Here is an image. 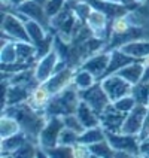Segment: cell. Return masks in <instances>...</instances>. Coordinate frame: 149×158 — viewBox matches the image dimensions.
<instances>
[{"label":"cell","instance_id":"1","mask_svg":"<svg viewBox=\"0 0 149 158\" xmlns=\"http://www.w3.org/2000/svg\"><path fill=\"white\" fill-rule=\"evenodd\" d=\"M2 112L15 116L21 125V130L27 134V137L31 142L37 143L39 134L42 131L43 125L46 124V119H48L43 112L33 109L27 102L18 103V105H10L5 109H2Z\"/></svg>","mask_w":149,"mask_h":158},{"label":"cell","instance_id":"2","mask_svg":"<svg viewBox=\"0 0 149 158\" xmlns=\"http://www.w3.org/2000/svg\"><path fill=\"white\" fill-rule=\"evenodd\" d=\"M79 103H81L79 89L75 87V84H70L61 93L52 97V100L45 109V115L46 118H49V116H63L66 114H75Z\"/></svg>","mask_w":149,"mask_h":158},{"label":"cell","instance_id":"3","mask_svg":"<svg viewBox=\"0 0 149 158\" xmlns=\"http://www.w3.org/2000/svg\"><path fill=\"white\" fill-rule=\"evenodd\" d=\"M2 37H5L8 40H14V42H31L28 31H27L26 23L18 17L14 10L12 12H3Z\"/></svg>","mask_w":149,"mask_h":158},{"label":"cell","instance_id":"4","mask_svg":"<svg viewBox=\"0 0 149 158\" xmlns=\"http://www.w3.org/2000/svg\"><path fill=\"white\" fill-rule=\"evenodd\" d=\"M106 139L115 149L116 155H140V137L139 134L106 131Z\"/></svg>","mask_w":149,"mask_h":158},{"label":"cell","instance_id":"5","mask_svg":"<svg viewBox=\"0 0 149 158\" xmlns=\"http://www.w3.org/2000/svg\"><path fill=\"white\" fill-rule=\"evenodd\" d=\"M61 60H63L61 55L57 51L55 46H54L48 54H45L43 57H40V58L36 61L35 67H33L35 78H36V81H37V84H42L46 79L51 78L54 73L57 72V67H58V64H60Z\"/></svg>","mask_w":149,"mask_h":158},{"label":"cell","instance_id":"6","mask_svg":"<svg viewBox=\"0 0 149 158\" xmlns=\"http://www.w3.org/2000/svg\"><path fill=\"white\" fill-rule=\"evenodd\" d=\"M100 82H101V85L105 88L110 103H114V102H116V100H119V98H122L125 96H130L133 93V87H134L127 79L119 76L118 73L109 75V76L101 79Z\"/></svg>","mask_w":149,"mask_h":158},{"label":"cell","instance_id":"7","mask_svg":"<svg viewBox=\"0 0 149 158\" xmlns=\"http://www.w3.org/2000/svg\"><path fill=\"white\" fill-rule=\"evenodd\" d=\"M63 128H64V123H63L61 116H49L46 119V124L43 125L40 134H39L37 145L43 151L57 146Z\"/></svg>","mask_w":149,"mask_h":158},{"label":"cell","instance_id":"8","mask_svg":"<svg viewBox=\"0 0 149 158\" xmlns=\"http://www.w3.org/2000/svg\"><path fill=\"white\" fill-rule=\"evenodd\" d=\"M79 97H81L82 102H85L88 106H91L98 115L110 103V100H109V97L106 94L105 88H103L100 81H97L94 85H91L87 89H79Z\"/></svg>","mask_w":149,"mask_h":158},{"label":"cell","instance_id":"9","mask_svg":"<svg viewBox=\"0 0 149 158\" xmlns=\"http://www.w3.org/2000/svg\"><path fill=\"white\" fill-rule=\"evenodd\" d=\"M110 18L106 15L105 12L94 9L89 12L88 18L85 19V26L89 28V31L93 33L94 37L97 39H103V40H109L110 36Z\"/></svg>","mask_w":149,"mask_h":158},{"label":"cell","instance_id":"10","mask_svg":"<svg viewBox=\"0 0 149 158\" xmlns=\"http://www.w3.org/2000/svg\"><path fill=\"white\" fill-rule=\"evenodd\" d=\"M14 10H17V12H19V14L26 15L28 19L37 21V23L42 24L48 31H52V27H51V18L48 17L46 9H45L43 5L37 3V2H35V0H26V2H23L21 5H18Z\"/></svg>","mask_w":149,"mask_h":158},{"label":"cell","instance_id":"11","mask_svg":"<svg viewBox=\"0 0 149 158\" xmlns=\"http://www.w3.org/2000/svg\"><path fill=\"white\" fill-rule=\"evenodd\" d=\"M109 61H110V51L101 49V51H98V52L93 54L91 57H88L87 60L82 63L79 67H82V69H85V70L91 72V73L97 78V81H101L106 75Z\"/></svg>","mask_w":149,"mask_h":158},{"label":"cell","instance_id":"12","mask_svg":"<svg viewBox=\"0 0 149 158\" xmlns=\"http://www.w3.org/2000/svg\"><path fill=\"white\" fill-rule=\"evenodd\" d=\"M148 109H149L148 105L137 103L125 116V121L122 124L121 133H125V134H140Z\"/></svg>","mask_w":149,"mask_h":158},{"label":"cell","instance_id":"13","mask_svg":"<svg viewBox=\"0 0 149 158\" xmlns=\"http://www.w3.org/2000/svg\"><path fill=\"white\" fill-rule=\"evenodd\" d=\"M127 114L118 110L114 106V103H109L107 107L100 114V124L106 131L110 133H121L122 124L125 121Z\"/></svg>","mask_w":149,"mask_h":158},{"label":"cell","instance_id":"14","mask_svg":"<svg viewBox=\"0 0 149 158\" xmlns=\"http://www.w3.org/2000/svg\"><path fill=\"white\" fill-rule=\"evenodd\" d=\"M75 67H70V66H67L66 69H63L60 72H55L52 76L49 79H46L45 84L48 89L51 91V94L55 96V94H58V93H61L64 88H67L70 84H73V76H75Z\"/></svg>","mask_w":149,"mask_h":158},{"label":"cell","instance_id":"15","mask_svg":"<svg viewBox=\"0 0 149 158\" xmlns=\"http://www.w3.org/2000/svg\"><path fill=\"white\" fill-rule=\"evenodd\" d=\"M52 94L51 91L48 89V87L45 84H37L31 91H30V96L27 98V103L31 106L33 109L39 110V112H43L46 106L49 105V102L52 100Z\"/></svg>","mask_w":149,"mask_h":158},{"label":"cell","instance_id":"16","mask_svg":"<svg viewBox=\"0 0 149 158\" xmlns=\"http://www.w3.org/2000/svg\"><path fill=\"white\" fill-rule=\"evenodd\" d=\"M128 17L134 26L140 27L145 31V37L149 39V0L140 3L137 8L128 12Z\"/></svg>","mask_w":149,"mask_h":158},{"label":"cell","instance_id":"17","mask_svg":"<svg viewBox=\"0 0 149 158\" xmlns=\"http://www.w3.org/2000/svg\"><path fill=\"white\" fill-rule=\"evenodd\" d=\"M119 49L134 57V58H137V60H143L146 55H149V39L148 37L134 39V40H130L127 44L121 45Z\"/></svg>","mask_w":149,"mask_h":158},{"label":"cell","instance_id":"18","mask_svg":"<svg viewBox=\"0 0 149 158\" xmlns=\"http://www.w3.org/2000/svg\"><path fill=\"white\" fill-rule=\"evenodd\" d=\"M137 58H134L131 55H128V54H125L124 51H121L119 48H115L110 51V61H109V66H107V70H106V76H109V75H114L116 72L119 70V69H122L124 66H127V64H130V63L136 61Z\"/></svg>","mask_w":149,"mask_h":158},{"label":"cell","instance_id":"19","mask_svg":"<svg viewBox=\"0 0 149 158\" xmlns=\"http://www.w3.org/2000/svg\"><path fill=\"white\" fill-rule=\"evenodd\" d=\"M28 140L30 139L27 137V134L24 131H19L18 134H14V136L6 137V139H2L0 140V154H2V157H10L14 151H17L19 146H23Z\"/></svg>","mask_w":149,"mask_h":158},{"label":"cell","instance_id":"20","mask_svg":"<svg viewBox=\"0 0 149 158\" xmlns=\"http://www.w3.org/2000/svg\"><path fill=\"white\" fill-rule=\"evenodd\" d=\"M143 72H145L143 61H142V60H136V61L124 66L122 69H119L116 73H118L119 76H122L124 79H127L130 84L136 85V84H139L142 81V78H143Z\"/></svg>","mask_w":149,"mask_h":158},{"label":"cell","instance_id":"21","mask_svg":"<svg viewBox=\"0 0 149 158\" xmlns=\"http://www.w3.org/2000/svg\"><path fill=\"white\" fill-rule=\"evenodd\" d=\"M76 115L79 116V119L82 121V124L85 125V128H91V127L101 125V124H100V115L97 114L91 106H88L87 103L82 102V100H81L78 109H76Z\"/></svg>","mask_w":149,"mask_h":158},{"label":"cell","instance_id":"22","mask_svg":"<svg viewBox=\"0 0 149 158\" xmlns=\"http://www.w3.org/2000/svg\"><path fill=\"white\" fill-rule=\"evenodd\" d=\"M21 130V125L18 123V119L15 116L9 114L2 112V119H0V139H6L10 137L14 134H18Z\"/></svg>","mask_w":149,"mask_h":158},{"label":"cell","instance_id":"23","mask_svg":"<svg viewBox=\"0 0 149 158\" xmlns=\"http://www.w3.org/2000/svg\"><path fill=\"white\" fill-rule=\"evenodd\" d=\"M97 82V78L91 73V72L85 70L82 67H78L75 70V76H73V84L78 89H87L91 85H94Z\"/></svg>","mask_w":149,"mask_h":158},{"label":"cell","instance_id":"24","mask_svg":"<svg viewBox=\"0 0 149 158\" xmlns=\"http://www.w3.org/2000/svg\"><path fill=\"white\" fill-rule=\"evenodd\" d=\"M105 139H106V130L101 125L87 128L85 131L79 136V142H82L85 145H93V143L101 142V140H105Z\"/></svg>","mask_w":149,"mask_h":158},{"label":"cell","instance_id":"25","mask_svg":"<svg viewBox=\"0 0 149 158\" xmlns=\"http://www.w3.org/2000/svg\"><path fill=\"white\" fill-rule=\"evenodd\" d=\"M88 146H89V151H91L93 157H115L116 155V152L110 146L107 139L97 142V143H93V145H88Z\"/></svg>","mask_w":149,"mask_h":158},{"label":"cell","instance_id":"26","mask_svg":"<svg viewBox=\"0 0 149 158\" xmlns=\"http://www.w3.org/2000/svg\"><path fill=\"white\" fill-rule=\"evenodd\" d=\"M131 94H133V97L136 98L137 103L149 106V82L140 81L139 84H136V85L133 87Z\"/></svg>","mask_w":149,"mask_h":158},{"label":"cell","instance_id":"27","mask_svg":"<svg viewBox=\"0 0 149 158\" xmlns=\"http://www.w3.org/2000/svg\"><path fill=\"white\" fill-rule=\"evenodd\" d=\"M61 118H63V123H64V127L76 131L78 134H82V133L87 130L85 125L82 124V121L79 119V116L76 115V112L75 114H66V115H63Z\"/></svg>","mask_w":149,"mask_h":158},{"label":"cell","instance_id":"28","mask_svg":"<svg viewBox=\"0 0 149 158\" xmlns=\"http://www.w3.org/2000/svg\"><path fill=\"white\" fill-rule=\"evenodd\" d=\"M79 136L76 131H73L70 128L64 127L60 133V139H58V145H64V146H72L73 143L79 142Z\"/></svg>","mask_w":149,"mask_h":158},{"label":"cell","instance_id":"29","mask_svg":"<svg viewBox=\"0 0 149 158\" xmlns=\"http://www.w3.org/2000/svg\"><path fill=\"white\" fill-rule=\"evenodd\" d=\"M136 105H137V102H136V98L133 97V94H130V96H125V97H122V98H119V100L114 102L115 107H116L118 110L124 112V114H128V112H130V110H131Z\"/></svg>","mask_w":149,"mask_h":158},{"label":"cell","instance_id":"30","mask_svg":"<svg viewBox=\"0 0 149 158\" xmlns=\"http://www.w3.org/2000/svg\"><path fill=\"white\" fill-rule=\"evenodd\" d=\"M66 3H67V0H48V2L45 3V9H46L48 17L49 18L55 17V15L66 6Z\"/></svg>","mask_w":149,"mask_h":158},{"label":"cell","instance_id":"31","mask_svg":"<svg viewBox=\"0 0 149 158\" xmlns=\"http://www.w3.org/2000/svg\"><path fill=\"white\" fill-rule=\"evenodd\" d=\"M72 157L75 158H87V157H93L89 146L82 143V142H76L72 145Z\"/></svg>","mask_w":149,"mask_h":158},{"label":"cell","instance_id":"32","mask_svg":"<svg viewBox=\"0 0 149 158\" xmlns=\"http://www.w3.org/2000/svg\"><path fill=\"white\" fill-rule=\"evenodd\" d=\"M139 137H140L142 142L149 137V109H148V112H146V116H145L143 127H142V131H140V134H139Z\"/></svg>","mask_w":149,"mask_h":158},{"label":"cell","instance_id":"33","mask_svg":"<svg viewBox=\"0 0 149 158\" xmlns=\"http://www.w3.org/2000/svg\"><path fill=\"white\" fill-rule=\"evenodd\" d=\"M142 61H143V67H145V72H143V78H142V81H143V82H149V55H146Z\"/></svg>","mask_w":149,"mask_h":158},{"label":"cell","instance_id":"34","mask_svg":"<svg viewBox=\"0 0 149 158\" xmlns=\"http://www.w3.org/2000/svg\"><path fill=\"white\" fill-rule=\"evenodd\" d=\"M23 2H26V0H12V3H14V8H17L18 5H21Z\"/></svg>","mask_w":149,"mask_h":158},{"label":"cell","instance_id":"35","mask_svg":"<svg viewBox=\"0 0 149 158\" xmlns=\"http://www.w3.org/2000/svg\"><path fill=\"white\" fill-rule=\"evenodd\" d=\"M35 2H37V3H40V5H43L45 6V3H46L48 0H35Z\"/></svg>","mask_w":149,"mask_h":158},{"label":"cell","instance_id":"36","mask_svg":"<svg viewBox=\"0 0 149 158\" xmlns=\"http://www.w3.org/2000/svg\"><path fill=\"white\" fill-rule=\"evenodd\" d=\"M107 2H118V3H122V0H107Z\"/></svg>","mask_w":149,"mask_h":158},{"label":"cell","instance_id":"37","mask_svg":"<svg viewBox=\"0 0 149 158\" xmlns=\"http://www.w3.org/2000/svg\"><path fill=\"white\" fill-rule=\"evenodd\" d=\"M137 2H139V3H143V2H146V0H137Z\"/></svg>","mask_w":149,"mask_h":158}]
</instances>
